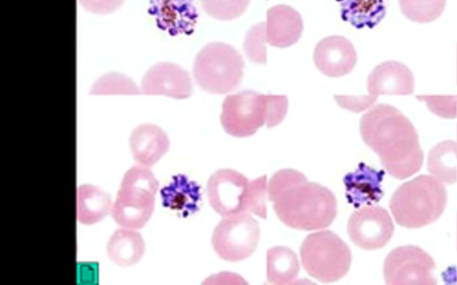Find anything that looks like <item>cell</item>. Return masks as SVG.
Returning <instances> with one entry per match:
<instances>
[{
	"label": "cell",
	"instance_id": "cell-1",
	"mask_svg": "<svg viewBox=\"0 0 457 285\" xmlns=\"http://www.w3.org/2000/svg\"><path fill=\"white\" fill-rule=\"evenodd\" d=\"M360 133L394 178H408L421 168L424 153L418 133L395 107L385 103L371 107L360 120Z\"/></svg>",
	"mask_w": 457,
	"mask_h": 285
},
{
	"label": "cell",
	"instance_id": "cell-2",
	"mask_svg": "<svg viewBox=\"0 0 457 285\" xmlns=\"http://www.w3.org/2000/svg\"><path fill=\"white\" fill-rule=\"evenodd\" d=\"M268 194L279 220L298 230H319L334 221L337 204L333 192L309 182L301 172L286 168L270 179Z\"/></svg>",
	"mask_w": 457,
	"mask_h": 285
},
{
	"label": "cell",
	"instance_id": "cell-3",
	"mask_svg": "<svg viewBox=\"0 0 457 285\" xmlns=\"http://www.w3.org/2000/svg\"><path fill=\"white\" fill-rule=\"evenodd\" d=\"M446 202L447 191L443 182L433 175H420L395 190L389 208L397 224L413 229L436 221Z\"/></svg>",
	"mask_w": 457,
	"mask_h": 285
},
{
	"label": "cell",
	"instance_id": "cell-4",
	"mask_svg": "<svg viewBox=\"0 0 457 285\" xmlns=\"http://www.w3.org/2000/svg\"><path fill=\"white\" fill-rule=\"evenodd\" d=\"M159 183L152 171L143 165L130 167L124 175L112 216L121 227L139 229L150 219Z\"/></svg>",
	"mask_w": 457,
	"mask_h": 285
},
{
	"label": "cell",
	"instance_id": "cell-5",
	"mask_svg": "<svg viewBox=\"0 0 457 285\" xmlns=\"http://www.w3.org/2000/svg\"><path fill=\"white\" fill-rule=\"evenodd\" d=\"M244 67V59L235 47L223 42H212L196 54L193 75L203 90L224 94L239 86Z\"/></svg>",
	"mask_w": 457,
	"mask_h": 285
},
{
	"label": "cell",
	"instance_id": "cell-6",
	"mask_svg": "<svg viewBox=\"0 0 457 285\" xmlns=\"http://www.w3.org/2000/svg\"><path fill=\"white\" fill-rule=\"evenodd\" d=\"M303 268L321 282H332L349 271L352 254L347 244L331 231L309 234L300 248Z\"/></svg>",
	"mask_w": 457,
	"mask_h": 285
},
{
	"label": "cell",
	"instance_id": "cell-7",
	"mask_svg": "<svg viewBox=\"0 0 457 285\" xmlns=\"http://www.w3.org/2000/svg\"><path fill=\"white\" fill-rule=\"evenodd\" d=\"M414 77L411 69L396 61L377 65L367 79L369 94L362 96L335 95L337 104L345 110L361 112L369 109L379 95H410L414 90Z\"/></svg>",
	"mask_w": 457,
	"mask_h": 285
},
{
	"label": "cell",
	"instance_id": "cell-8",
	"mask_svg": "<svg viewBox=\"0 0 457 285\" xmlns=\"http://www.w3.org/2000/svg\"><path fill=\"white\" fill-rule=\"evenodd\" d=\"M270 94L244 90L228 95L222 103L220 123L235 137H248L270 123Z\"/></svg>",
	"mask_w": 457,
	"mask_h": 285
},
{
	"label": "cell",
	"instance_id": "cell-9",
	"mask_svg": "<svg viewBox=\"0 0 457 285\" xmlns=\"http://www.w3.org/2000/svg\"><path fill=\"white\" fill-rule=\"evenodd\" d=\"M259 239L258 222L246 212H241L224 216L213 231L212 244L220 258L237 262L254 252Z\"/></svg>",
	"mask_w": 457,
	"mask_h": 285
},
{
	"label": "cell",
	"instance_id": "cell-10",
	"mask_svg": "<svg viewBox=\"0 0 457 285\" xmlns=\"http://www.w3.org/2000/svg\"><path fill=\"white\" fill-rule=\"evenodd\" d=\"M436 264L421 248L413 245L397 247L386 256L383 273L388 285H435Z\"/></svg>",
	"mask_w": 457,
	"mask_h": 285
},
{
	"label": "cell",
	"instance_id": "cell-11",
	"mask_svg": "<svg viewBox=\"0 0 457 285\" xmlns=\"http://www.w3.org/2000/svg\"><path fill=\"white\" fill-rule=\"evenodd\" d=\"M253 181L233 169H219L207 182L211 207L221 216L250 212Z\"/></svg>",
	"mask_w": 457,
	"mask_h": 285
},
{
	"label": "cell",
	"instance_id": "cell-12",
	"mask_svg": "<svg viewBox=\"0 0 457 285\" xmlns=\"http://www.w3.org/2000/svg\"><path fill=\"white\" fill-rule=\"evenodd\" d=\"M394 230L390 215L378 206H367L356 210L347 224L350 240L366 250L383 248L392 238Z\"/></svg>",
	"mask_w": 457,
	"mask_h": 285
},
{
	"label": "cell",
	"instance_id": "cell-13",
	"mask_svg": "<svg viewBox=\"0 0 457 285\" xmlns=\"http://www.w3.org/2000/svg\"><path fill=\"white\" fill-rule=\"evenodd\" d=\"M140 90L147 95L186 99L192 94L193 86L187 71L182 67L172 62H159L145 72Z\"/></svg>",
	"mask_w": 457,
	"mask_h": 285
},
{
	"label": "cell",
	"instance_id": "cell-14",
	"mask_svg": "<svg viewBox=\"0 0 457 285\" xmlns=\"http://www.w3.org/2000/svg\"><path fill=\"white\" fill-rule=\"evenodd\" d=\"M313 61L316 68L330 77L349 74L357 61V53L352 42L342 36H328L318 42Z\"/></svg>",
	"mask_w": 457,
	"mask_h": 285
},
{
	"label": "cell",
	"instance_id": "cell-15",
	"mask_svg": "<svg viewBox=\"0 0 457 285\" xmlns=\"http://www.w3.org/2000/svg\"><path fill=\"white\" fill-rule=\"evenodd\" d=\"M149 12L158 27L172 36L192 34L198 19L194 0H150Z\"/></svg>",
	"mask_w": 457,
	"mask_h": 285
},
{
	"label": "cell",
	"instance_id": "cell-16",
	"mask_svg": "<svg viewBox=\"0 0 457 285\" xmlns=\"http://www.w3.org/2000/svg\"><path fill=\"white\" fill-rule=\"evenodd\" d=\"M384 175L383 170L360 163L354 171L346 174L343 179L348 202L355 208L378 202L383 197L381 183Z\"/></svg>",
	"mask_w": 457,
	"mask_h": 285
},
{
	"label": "cell",
	"instance_id": "cell-17",
	"mask_svg": "<svg viewBox=\"0 0 457 285\" xmlns=\"http://www.w3.org/2000/svg\"><path fill=\"white\" fill-rule=\"evenodd\" d=\"M266 38L270 45L286 48L295 45L302 36L301 14L287 4H278L267 11Z\"/></svg>",
	"mask_w": 457,
	"mask_h": 285
},
{
	"label": "cell",
	"instance_id": "cell-18",
	"mask_svg": "<svg viewBox=\"0 0 457 285\" xmlns=\"http://www.w3.org/2000/svg\"><path fill=\"white\" fill-rule=\"evenodd\" d=\"M129 146L135 161L143 166L154 165L167 151V134L154 124H142L131 133Z\"/></svg>",
	"mask_w": 457,
	"mask_h": 285
},
{
	"label": "cell",
	"instance_id": "cell-19",
	"mask_svg": "<svg viewBox=\"0 0 457 285\" xmlns=\"http://www.w3.org/2000/svg\"><path fill=\"white\" fill-rule=\"evenodd\" d=\"M163 207L187 217L199 209L201 201V188L187 175L179 174L173 175L170 182L160 191Z\"/></svg>",
	"mask_w": 457,
	"mask_h": 285
},
{
	"label": "cell",
	"instance_id": "cell-20",
	"mask_svg": "<svg viewBox=\"0 0 457 285\" xmlns=\"http://www.w3.org/2000/svg\"><path fill=\"white\" fill-rule=\"evenodd\" d=\"M106 251L109 258L120 266L137 264L145 252V242L139 232L132 228L122 227L110 237Z\"/></svg>",
	"mask_w": 457,
	"mask_h": 285
},
{
	"label": "cell",
	"instance_id": "cell-21",
	"mask_svg": "<svg viewBox=\"0 0 457 285\" xmlns=\"http://www.w3.org/2000/svg\"><path fill=\"white\" fill-rule=\"evenodd\" d=\"M110 195L92 184H82L77 191V218L83 224L103 220L112 210Z\"/></svg>",
	"mask_w": 457,
	"mask_h": 285
},
{
	"label": "cell",
	"instance_id": "cell-22",
	"mask_svg": "<svg viewBox=\"0 0 457 285\" xmlns=\"http://www.w3.org/2000/svg\"><path fill=\"white\" fill-rule=\"evenodd\" d=\"M341 18L356 28H373L386 12L385 0H337Z\"/></svg>",
	"mask_w": 457,
	"mask_h": 285
},
{
	"label": "cell",
	"instance_id": "cell-23",
	"mask_svg": "<svg viewBox=\"0 0 457 285\" xmlns=\"http://www.w3.org/2000/svg\"><path fill=\"white\" fill-rule=\"evenodd\" d=\"M300 271L296 254L289 248L276 246L267 250V280L273 284L295 282Z\"/></svg>",
	"mask_w": 457,
	"mask_h": 285
},
{
	"label": "cell",
	"instance_id": "cell-24",
	"mask_svg": "<svg viewBox=\"0 0 457 285\" xmlns=\"http://www.w3.org/2000/svg\"><path fill=\"white\" fill-rule=\"evenodd\" d=\"M455 141L445 140L435 145L428 154L427 168L431 175L445 183L457 181Z\"/></svg>",
	"mask_w": 457,
	"mask_h": 285
},
{
	"label": "cell",
	"instance_id": "cell-25",
	"mask_svg": "<svg viewBox=\"0 0 457 285\" xmlns=\"http://www.w3.org/2000/svg\"><path fill=\"white\" fill-rule=\"evenodd\" d=\"M403 14L411 21L428 23L443 13L446 0H398Z\"/></svg>",
	"mask_w": 457,
	"mask_h": 285
},
{
	"label": "cell",
	"instance_id": "cell-26",
	"mask_svg": "<svg viewBox=\"0 0 457 285\" xmlns=\"http://www.w3.org/2000/svg\"><path fill=\"white\" fill-rule=\"evenodd\" d=\"M90 94H139L141 90L129 77L116 72L99 77L92 86Z\"/></svg>",
	"mask_w": 457,
	"mask_h": 285
},
{
	"label": "cell",
	"instance_id": "cell-27",
	"mask_svg": "<svg viewBox=\"0 0 457 285\" xmlns=\"http://www.w3.org/2000/svg\"><path fill=\"white\" fill-rule=\"evenodd\" d=\"M204 12L219 20H231L241 16L250 0H200Z\"/></svg>",
	"mask_w": 457,
	"mask_h": 285
},
{
	"label": "cell",
	"instance_id": "cell-28",
	"mask_svg": "<svg viewBox=\"0 0 457 285\" xmlns=\"http://www.w3.org/2000/svg\"><path fill=\"white\" fill-rule=\"evenodd\" d=\"M265 42H267L265 22H259L252 26L245 34L243 45L244 52L249 61L258 64H266Z\"/></svg>",
	"mask_w": 457,
	"mask_h": 285
},
{
	"label": "cell",
	"instance_id": "cell-29",
	"mask_svg": "<svg viewBox=\"0 0 457 285\" xmlns=\"http://www.w3.org/2000/svg\"><path fill=\"white\" fill-rule=\"evenodd\" d=\"M416 98L424 102L428 110L440 118L457 117V95H417Z\"/></svg>",
	"mask_w": 457,
	"mask_h": 285
},
{
	"label": "cell",
	"instance_id": "cell-30",
	"mask_svg": "<svg viewBox=\"0 0 457 285\" xmlns=\"http://www.w3.org/2000/svg\"><path fill=\"white\" fill-rule=\"evenodd\" d=\"M80 5L95 14H108L118 10L124 0H79Z\"/></svg>",
	"mask_w": 457,
	"mask_h": 285
},
{
	"label": "cell",
	"instance_id": "cell-31",
	"mask_svg": "<svg viewBox=\"0 0 457 285\" xmlns=\"http://www.w3.org/2000/svg\"><path fill=\"white\" fill-rule=\"evenodd\" d=\"M455 154H456V157H457V141L455 142Z\"/></svg>",
	"mask_w": 457,
	"mask_h": 285
}]
</instances>
